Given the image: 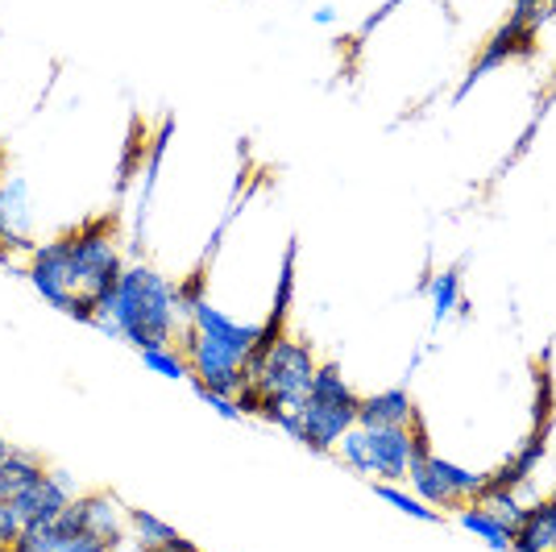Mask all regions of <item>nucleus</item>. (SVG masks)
Wrapping results in <instances>:
<instances>
[{
    "label": "nucleus",
    "instance_id": "f257e3e1",
    "mask_svg": "<svg viewBox=\"0 0 556 552\" xmlns=\"http://www.w3.org/2000/svg\"><path fill=\"white\" fill-rule=\"evenodd\" d=\"M125 333V346L141 349H163L175 341V333L184 328L179 308H175V283H166L154 266L134 262L125 266V275L116 283V296L109 303V312Z\"/></svg>",
    "mask_w": 556,
    "mask_h": 552
},
{
    "label": "nucleus",
    "instance_id": "f03ea898",
    "mask_svg": "<svg viewBox=\"0 0 556 552\" xmlns=\"http://www.w3.org/2000/svg\"><path fill=\"white\" fill-rule=\"evenodd\" d=\"M357 407H362V394L345 382V374L337 362H325L312 378V391L300 403L303 419V440L312 453H337V444L349 428H357Z\"/></svg>",
    "mask_w": 556,
    "mask_h": 552
},
{
    "label": "nucleus",
    "instance_id": "7ed1b4c3",
    "mask_svg": "<svg viewBox=\"0 0 556 552\" xmlns=\"http://www.w3.org/2000/svg\"><path fill=\"white\" fill-rule=\"evenodd\" d=\"M67 246H71L75 291L96 303V316L109 312V303L116 296V283L125 275L121 246H116V221L113 216H100V221H88V225L71 229Z\"/></svg>",
    "mask_w": 556,
    "mask_h": 552
},
{
    "label": "nucleus",
    "instance_id": "20e7f679",
    "mask_svg": "<svg viewBox=\"0 0 556 552\" xmlns=\"http://www.w3.org/2000/svg\"><path fill=\"white\" fill-rule=\"evenodd\" d=\"M320 362L312 357V349L303 341H287L278 337L275 346L254 349L250 362H245V378L257 394L266 399H278L287 407H300L307 391H312V378H316Z\"/></svg>",
    "mask_w": 556,
    "mask_h": 552
},
{
    "label": "nucleus",
    "instance_id": "39448f33",
    "mask_svg": "<svg viewBox=\"0 0 556 552\" xmlns=\"http://www.w3.org/2000/svg\"><path fill=\"white\" fill-rule=\"evenodd\" d=\"M416 432L419 419L412 428H349L337 444V457L362 478L403 482L412 469V453H416Z\"/></svg>",
    "mask_w": 556,
    "mask_h": 552
},
{
    "label": "nucleus",
    "instance_id": "423d86ee",
    "mask_svg": "<svg viewBox=\"0 0 556 552\" xmlns=\"http://www.w3.org/2000/svg\"><path fill=\"white\" fill-rule=\"evenodd\" d=\"M25 278H29V287H34L54 312L71 316V308H75V300H79V291H75V275H71L67 233L29 253V271H25Z\"/></svg>",
    "mask_w": 556,
    "mask_h": 552
},
{
    "label": "nucleus",
    "instance_id": "0eeeda50",
    "mask_svg": "<svg viewBox=\"0 0 556 552\" xmlns=\"http://www.w3.org/2000/svg\"><path fill=\"white\" fill-rule=\"evenodd\" d=\"M187 324L195 328V333H204L212 341H220V346H229L237 357H245L250 362V353L257 349V337H262V324H250V321H232L225 316L220 308H212V300L191 303V312H187Z\"/></svg>",
    "mask_w": 556,
    "mask_h": 552
},
{
    "label": "nucleus",
    "instance_id": "6e6552de",
    "mask_svg": "<svg viewBox=\"0 0 556 552\" xmlns=\"http://www.w3.org/2000/svg\"><path fill=\"white\" fill-rule=\"evenodd\" d=\"M532 38H535V25L528 22V17H519V13H510V22L490 38L486 47H482V54L473 59V67H469V75H465V84H462V92H457V100L462 96H469V88L486 75V71L494 67H503L510 54H523V50H532Z\"/></svg>",
    "mask_w": 556,
    "mask_h": 552
},
{
    "label": "nucleus",
    "instance_id": "1a4fd4ad",
    "mask_svg": "<svg viewBox=\"0 0 556 552\" xmlns=\"http://www.w3.org/2000/svg\"><path fill=\"white\" fill-rule=\"evenodd\" d=\"M71 499H79L71 474H50L47 469L38 482L25 490L22 499H13V506H17V515H22L25 524H50V519H59L67 511Z\"/></svg>",
    "mask_w": 556,
    "mask_h": 552
},
{
    "label": "nucleus",
    "instance_id": "9d476101",
    "mask_svg": "<svg viewBox=\"0 0 556 552\" xmlns=\"http://www.w3.org/2000/svg\"><path fill=\"white\" fill-rule=\"evenodd\" d=\"M416 419V399L403 387L362 394V407H357V428H412Z\"/></svg>",
    "mask_w": 556,
    "mask_h": 552
},
{
    "label": "nucleus",
    "instance_id": "9b49d317",
    "mask_svg": "<svg viewBox=\"0 0 556 552\" xmlns=\"http://www.w3.org/2000/svg\"><path fill=\"white\" fill-rule=\"evenodd\" d=\"M510 552H556V499L528 506L523 524L515 528Z\"/></svg>",
    "mask_w": 556,
    "mask_h": 552
},
{
    "label": "nucleus",
    "instance_id": "f8f14e48",
    "mask_svg": "<svg viewBox=\"0 0 556 552\" xmlns=\"http://www.w3.org/2000/svg\"><path fill=\"white\" fill-rule=\"evenodd\" d=\"M47 474V465L34 457V453H9V457L0 461V503H13V499H22L29 486L38 482Z\"/></svg>",
    "mask_w": 556,
    "mask_h": 552
},
{
    "label": "nucleus",
    "instance_id": "ddd939ff",
    "mask_svg": "<svg viewBox=\"0 0 556 552\" xmlns=\"http://www.w3.org/2000/svg\"><path fill=\"white\" fill-rule=\"evenodd\" d=\"M428 465H432V474L441 478V486L453 494V503L462 506V503H473L482 490L490 486L486 474H473V469H465V465H457V461H444V457H428Z\"/></svg>",
    "mask_w": 556,
    "mask_h": 552
},
{
    "label": "nucleus",
    "instance_id": "4468645a",
    "mask_svg": "<svg viewBox=\"0 0 556 552\" xmlns=\"http://www.w3.org/2000/svg\"><path fill=\"white\" fill-rule=\"evenodd\" d=\"M457 524H462L469 536H478L482 544H490L494 552H510V540H515V536H510V531L503 528V524H498V519H494L482 503H462V506H457Z\"/></svg>",
    "mask_w": 556,
    "mask_h": 552
},
{
    "label": "nucleus",
    "instance_id": "2eb2a0df",
    "mask_svg": "<svg viewBox=\"0 0 556 552\" xmlns=\"http://www.w3.org/2000/svg\"><path fill=\"white\" fill-rule=\"evenodd\" d=\"M473 503L486 506L490 515H494L510 536H515V528H519V524H523V515H528V503L519 499V490H507V486H494V482H490Z\"/></svg>",
    "mask_w": 556,
    "mask_h": 552
},
{
    "label": "nucleus",
    "instance_id": "dca6fc26",
    "mask_svg": "<svg viewBox=\"0 0 556 552\" xmlns=\"http://www.w3.org/2000/svg\"><path fill=\"white\" fill-rule=\"evenodd\" d=\"M428 303H432V321H448L462 308V271H441L428 278Z\"/></svg>",
    "mask_w": 556,
    "mask_h": 552
},
{
    "label": "nucleus",
    "instance_id": "f3484780",
    "mask_svg": "<svg viewBox=\"0 0 556 552\" xmlns=\"http://www.w3.org/2000/svg\"><path fill=\"white\" fill-rule=\"evenodd\" d=\"M374 494L382 499V503L399 506L403 515H412V519H424V524H441V511L437 506H428L419 494H407V490H399L394 482H374Z\"/></svg>",
    "mask_w": 556,
    "mask_h": 552
},
{
    "label": "nucleus",
    "instance_id": "a211bd4d",
    "mask_svg": "<svg viewBox=\"0 0 556 552\" xmlns=\"http://www.w3.org/2000/svg\"><path fill=\"white\" fill-rule=\"evenodd\" d=\"M141 362H146V369H154L159 378H170V382H191V366H187L184 349H175V346L141 349Z\"/></svg>",
    "mask_w": 556,
    "mask_h": 552
},
{
    "label": "nucleus",
    "instance_id": "6ab92c4d",
    "mask_svg": "<svg viewBox=\"0 0 556 552\" xmlns=\"http://www.w3.org/2000/svg\"><path fill=\"white\" fill-rule=\"evenodd\" d=\"M129 536H134L138 544H166V540H175L179 531L170 528L166 519H159L154 511H141V506H129Z\"/></svg>",
    "mask_w": 556,
    "mask_h": 552
},
{
    "label": "nucleus",
    "instance_id": "aec40b11",
    "mask_svg": "<svg viewBox=\"0 0 556 552\" xmlns=\"http://www.w3.org/2000/svg\"><path fill=\"white\" fill-rule=\"evenodd\" d=\"M22 531H25V519L17 515V506L0 503V549H13L22 540Z\"/></svg>",
    "mask_w": 556,
    "mask_h": 552
},
{
    "label": "nucleus",
    "instance_id": "412c9836",
    "mask_svg": "<svg viewBox=\"0 0 556 552\" xmlns=\"http://www.w3.org/2000/svg\"><path fill=\"white\" fill-rule=\"evenodd\" d=\"M195 394H200V399H204V403H208L220 419H229V424L245 419V415H241V407H237V399H229V394H216V391H208V387H195Z\"/></svg>",
    "mask_w": 556,
    "mask_h": 552
},
{
    "label": "nucleus",
    "instance_id": "4be33fe9",
    "mask_svg": "<svg viewBox=\"0 0 556 552\" xmlns=\"http://www.w3.org/2000/svg\"><path fill=\"white\" fill-rule=\"evenodd\" d=\"M54 552H116V549H109L100 536H92V531H84V536H75V540H63Z\"/></svg>",
    "mask_w": 556,
    "mask_h": 552
},
{
    "label": "nucleus",
    "instance_id": "5701e85b",
    "mask_svg": "<svg viewBox=\"0 0 556 552\" xmlns=\"http://www.w3.org/2000/svg\"><path fill=\"white\" fill-rule=\"evenodd\" d=\"M92 328L96 333H104V337H113V341H125V333H121V324H116L113 316H96Z\"/></svg>",
    "mask_w": 556,
    "mask_h": 552
},
{
    "label": "nucleus",
    "instance_id": "b1692460",
    "mask_svg": "<svg viewBox=\"0 0 556 552\" xmlns=\"http://www.w3.org/2000/svg\"><path fill=\"white\" fill-rule=\"evenodd\" d=\"M316 22L332 25V22H337V9H328V4H325V9H316Z\"/></svg>",
    "mask_w": 556,
    "mask_h": 552
},
{
    "label": "nucleus",
    "instance_id": "393cba45",
    "mask_svg": "<svg viewBox=\"0 0 556 552\" xmlns=\"http://www.w3.org/2000/svg\"><path fill=\"white\" fill-rule=\"evenodd\" d=\"M9 453H13V449H9V444H4V440H0V461L9 457Z\"/></svg>",
    "mask_w": 556,
    "mask_h": 552
},
{
    "label": "nucleus",
    "instance_id": "a878e982",
    "mask_svg": "<svg viewBox=\"0 0 556 552\" xmlns=\"http://www.w3.org/2000/svg\"><path fill=\"white\" fill-rule=\"evenodd\" d=\"M540 4H544V9H548V13H556V0H540Z\"/></svg>",
    "mask_w": 556,
    "mask_h": 552
},
{
    "label": "nucleus",
    "instance_id": "bb28decb",
    "mask_svg": "<svg viewBox=\"0 0 556 552\" xmlns=\"http://www.w3.org/2000/svg\"><path fill=\"white\" fill-rule=\"evenodd\" d=\"M121 549H125V544H121ZM121 549H116V552H121ZM134 552H138V544H134Z\"/></svg>",
    "mask_w": 556,
    "mask_h": 552
},
{
    "label": "nucleus",
    "instance_id": "cd10ccee",
    "mask_svg": "<svg viewBox=\"0 0 556 552\" xmlns=\"http://www.w3.org/2000/svg\"><path fill=\"white\" fill-rule=\"evenodd\" d=\"M0 159H4V150H0Z\"/></svg>",
    "mask_w": 556,
    "mask_h": 552
}]
</instances>
